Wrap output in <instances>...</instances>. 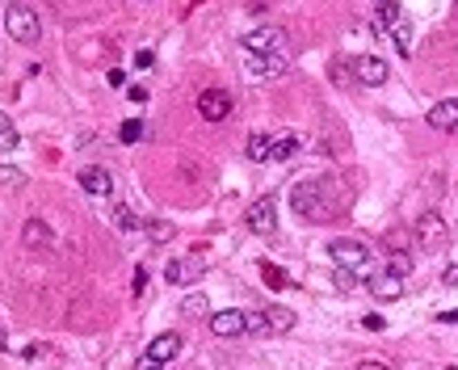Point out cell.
<instances>
[{
	"label": "cell",
	"mask_w": 458,
	"mask_h": 370,
	"mask_svg": "<svg viewBox=\"0 0 458 370\" xmlns=\"http://www.w3.org/2000/svg\"><path fill=\"white\" fill-rule=\"evenodd\" d=\"M332 282H336V290H358V282H362V278H358V274H349V270H336V274H332Z\"/></svg>",
	"instance_id": "f546056e"
},
{
	"label": "cell",
	"mask_w": 458,
	"mask_h": 370,
	"mask_svg": "<svg viewBox=\"0 0 458 370\" xmlns=\"http://www.w3.org/2000/svg\"><path fill=\"white\" fill-rule=\"evenodd\" d=\"M80 189L84 194H93V198H110L114 194V173L110 169H101V165H88V169H80Z\"/></svg>",
	"instance_id": "ba28073f"
},
{
	"label": "cell",
	"mask_w": 458,
	"mask_h": 370,
	"mask_svg": "<svg viewBox=\"0 0 458 370\" xmlns=\"http://www.w3.org/2000/svg\"><path fill=\"white\" fill-rule=\"evenodd\" d=\"M391 34H395V46H399V55H412V26H408V17H403V21H399Z\"/></svg>",
	"instance_id": "484cf974"
},
{
	"label": "cell",
	"mask_w": 458,
	"mask_h": 370,
	"mask_svg": "<svg viewBox=\"0 0 458 370\" xmlns=\"http://www.w3.org/2000/svg\"><path fill=\"white\" fill-rule=\"evenodd\" d=\"M21 139H17V127H13V118L9 114H0V147H5V151H13Z\"/></svg>",
	"instance_id": "d4e9b609"
},
{
	"label": "cell",
	"mask_w": 458,
	"mask_h": 370,
	"mask_svg": "<svg viewBox=\"0 0 458 370\" xmlns=\"http://www.w3.org/2000/svg\"><path fill=\"white\" fill-rule=\"evenodd\" d=\"M164 278L185 286V282H198L202 278V257H173L169 266H164Z\"/></svg>",
	"instance_id": "7c38bea8"
},
{
	"label": "cell",
	"mask_w": 458,
	"mask_h": 370,
	"mask_svg": "<svg viewBox=\"0 0 458 370\" xmlns=\"http://www.w3.org/2000/svg\"><path fill=\"white\" fill-rule=\"evenodd\" d=\"M403 290H408V282L395 278V274H374L370 278V295L379 303H395V299H403Z\"/></svg>",
	"instance_id": "5bb4252c"
},
{
	"label": "cell",
	"mask_w": 458,
	"mask_h": 370,
	"mask_svg": "<svg viewBox=\"0 0 458 370\" xmlns=\"http://www.w3.org/2000/svg\"><path fill=\"white\" fill-rule=\"evenodd\" d=\"M177 353H181V337H177V333H160V337H151V345H147V358L160 362V366L173 362Z\"/></svg>",
	"instance_id": "9a60e30c"
},
{
	"label": "cell",
	"mask_w": 458,
	"mask_h": 370,
	"mask_svg": "<svg viewBox=\"0 0 458 370\" xmlns=\"http://www.w3.org/2000/svg\"><path fill=\"white\" fill-rule=\"evenodd\" d=\"M429 127L433 131H454L458 127V97H446L429 110Z\"/></svg>",
	"instance_id": "2e32d148"
},
{
	"label": "cell",
	"mask_w": 458,
	"mask_h": 370,
	"mask_svg": "<svg viewBox=\"0 0 458 370\" xmlns=\"http://www.w3.org/2000/svg\"><path fill=\"white\" fill-rule=\"evenodd\" d=\"M383 274H395V278L408 282V274H412V257L403 252V248H391V252H387V270H383Z\"/></svg>",
	"instance_id": "ffe728a7"
},
{
	"label": "cell",
	"mask_w": 458,
	"mask_h": 370,
	"mask_svg": "<svg viewBox=\"0 0 458 370\" xmlns=\"http://www.w3.org/2000/svg\"><path fill=\"white\" fill-rule=\"evenodd\" d=\"M244 223H248V232H257V236H274V232H278V202H274L269 194L257 198V202L248 206Z\"/></svg>",
	"instance_id": "8992f818"
},
{
	"label": "cell",
	"mask_w": 458,
	"mask_h": 370,
	"mask_svg": "<svg viewBox=\"0 0 458 370\" xmlns=\"http://www.w3.org/2000/svg\"><path fill=\"white\" fill-rule=\"evenodd\" d=\"M198 114L207 118V122H223L231 114V93L223 89H202L198 93Z\"/></svg>",
	"instance_id": "52a82bcc"
},
{
	"label": "cell",
	"mask_w": 458,
	"mask_h": 370,
	"mask_svg": "<svg viewBox=\"0 0 458 370\" xmlns=\"http://www.w3.org/2000/svg\"><path fill=\"white\" fill-rule=\"evenodd\" d=\"M211 333L215 337H240V333H248V311H236V307L215 311L211 315Z\"/></svg>",
	"instance_id": "30bf717a"
},
{
	"label": "cell",
	"mask_w": 458,
	"mask_h": 370,
	"mask_svg": "<svg viewBox=\"0 0 458 370\" xmlns=\"http://www.w3.org/2000/svg\"><path fill=\"white\" fill-rule=\"evenodd\" d=\"M21 244L34 248V252H46V248H55V232H50L46 219H26V228H21Z\"/></svg>",
	"instance_id": "8fae6325"
},
{
	"label": "cell",
	"mask_w": 458,
	"mask_h": 370,
	"mask_svg": "<svg viewBox=\"0 0 458 370\" xmlns=\"http://www.w3.org/2000/svg\"><path fill=\"white\" fill-rule=\"evenodd\" d=\"M261 278H265V286H274V290H282V286H290V278H286V270H278V266H261Z\"/></svg>",
	"instance_id": "4316f807"
},
{
	"label": "cell",
	"mask_w": 458,
	"mask_h": 370,
	"mask_svg": "<svg viewBox=\"0 0 458 370\" xmlns=\"http://www.w3.org/2000/svg\"><path fill=\"white\" fill-rule=\"evenodd\" d=\"M446 370H458V366H446Z\"/></svg>",
	"instance_id": "60d3db41"
},
{
	"label": "cell",
	"mask_w": 458,
	"mask_h": 370,
	"mask_svg": "<svg viewBox=\"0 0 458 370\" xmlns=\"http://www.w3.org/2000/svg\"><path fill=\"white\" fill-rule=\"evenodd\" d=\"M269 151H274V139L265 135V131H252L248 135V147H244V156L252 165H261V160H269Z\"/></svg>",
	"instance_id": "e0dca14e"
},
{
	"label": "cell",
	"mask_w": 458,
	"mask_h": 370,
	"mask_svg": "<svg viewBox=\"0 0 458 370\" xmlns=\"http://www.w3.org/2000/svg\"><path fill=\"white\" fill-rule=\"evenodd\" d=\"M106 84H110V89H126V72L110 68V72H106Z\"/></svg>",
	"instance_id": "1f68e13d"
},
{
	"label": "cell",
	"mask_w": 458,
	"mask_h": 370,
	"mask_svg": "<svg viewBox=\"0 0 458 370\" xmlns=\"http://www.w3.org/2000/svg\"><path fill=\"white\" fill-rule=\"evenodd\" d=\"M118 139H122V143H139V139H143V122H139V118H126V122L118 127Z\"/></svg>",
	"instance_id": "f1b7e54d"
},
{
	"label": "cell",
	"mask_w": 458,
	"mask_h": 370,
	"mask_svg": "<svg viewBox=\"0 0 458 370\" xmlns=\"http://www.w3.org/2000/svg\"><path fill=\"white\" fill-rule=\"evenodd\" d=\"M244 55H286V30L278 26H257L244 34Z\"/></svg>",
	"instance_id": "3957f363"
},
{
	"label": "cell",
	"mask_w": 458,
	"mask_h": 370,
	"mask_svg": "<svg viewBox=\"0 0 458 370\" xmlns=\"http://www.w3.org/2000/svg\"><path fill=\"white\" fill-rule=\"evenodd\" d=\"M294 151H298V139H294V135H278V139H274V151H269V160H290Z\"/></svg>",
	"instance_id": "603a6c76"
},
{
	"label": "cell",
	"mask_w": 458,
	"mask_h": 370,
	"mask_svg": "<svg viewBox=\"0 0 458 370\" xmlns=\"http://www.w3.org/2000/svg\"><path fill=\"white\" fill-rule=\"evenodd\" d=\"M181 311L198 320V315H211V303H207V295H189V299L181 303Z\"/></svg>",
	"instance_id": "83f0119b"
},
{
	"label": "cell",
	"mask_w": 458,
	"mask_h": 370,
	"mask_svg": "<svg viewBox=\"0 0 458 370\" xmlns=\"http://www.w3.org/2000/svg\"><path fill=\"white\" fill-rule=\"evenodd\" d=\"M290 206L298 219L307 223H328L336 215V198H332V177H303L290 189Z\"/></svg>",
	"instance_id": "6da1fadb"
},
{
	"label": "cell",
	"mask_w": 458,
	"mask_h": 370,
	"mask_svg": "<svg viewBox=\"0 0 458 370\" xmlns=\"http://www.w3.org/2000/svg\"><path fill=\"white\" fill-rule=\"evenodd\" d=\"M358 370H395V366H387V362H370V358H366V362H358Z\"/></svg>",
	"instance_id": "8d00e7d4"
},
{
	"label": "cell",
	"mask_w": 458,
	"mask_h": 370,
	"mask_svg": "<svg viewBox=\"0 0 458 370\" xmlns=\"http://www.w3.org/2000/svg\"><path fill=\"white\" fill-rule=\"evenodd\" d=\"M0 189H26V173L13 165H0Z\"/></svg>",
	"instance_id": "cb8c5ba5"
},
{
	"label": "cell",
	"mask_w": 458,
	"mask_h": 370,
	"mask_svg": "<svg viewBox=\"0 0 458 370\" xmlns=\"http://www.w3.org/2000/svg\"><path fill=\"white\" fill-rule=\"evenodd\" d=\"M412 236H417V248H425V252H441L450 244V228H446L441 215H433V210H425V215L417 219Z\"/></svg>",
	"instance_id": "277c9868"
},
{
	"label": "cell",
	"mask_w": 458,
	"mask_h": 370,
	"mask_svg": "<svg viewBox=\"0 0 458 370\" xmlns=\"http://www.w3.org/2000/svg\"><path fill=\"white\" fill-rule=\"evenodd\" d=\"M399 21H403V5H395V0L374 5V26H379V30H395Z\"/></svg>",
	"instance_id": "ac0fdd59"
},
{
	"label": "cell",
	"mask_w": 458,
	"mask_h": 370,
	"mask_svg": "<svg viewBox=\"0 0 458 370\" xmlns=\"http://www.w3.org/2000/svg\"><path fill=\"white\" fill-rule=\"evenodd\" d=\"M143 232H147L151 244H169V240H173V223H169V219H147Z\"/></svg>",
	"instance_id": "7402d4cb"
},
{
	"label": "cell",
	"mask_w": 458,
	"mask_h": 370,
	"mask_svg": "<svg viewBox=\"0 0 458 370\" xmlns=\"http://www.w3.org/2000/svg\"><path fill=\"white\" fill-rule=\"evenodd\" d=\"M328 252H332V261H336V270H349V274H358V278H374L370 248H366L362 240L341 236V240H332V244H328Z\"/></svg>",
	"instance_id": "7a4b0ae2"
},
{
	"label": "cell",
	"mask_w": 458,
	"mask_h": 370,
	"mask_svg": "<svg viewBox=\"0 0 458 370\" xmlns=\"http://www.w3.org/2000/svg\"><path fill=\"white\" fill-rule=\"evenodd\" d=\"M131 290H135V299H139V295L147 290V270H143V266L135 270V286H131Z\"/></svg>",
	"instance_id": "d6a6232c"
},
{
	"label": "cell",
	"mask_w": 458,
	"mask_h": 370,
	"mask_svg": "<svg viewBox=\"0 0 458 370\" xmlns=\"http://www.w3.org/2000/svg\"><path fill=\"white\" fill-rule=\"evenodd\" d=\"M265 329L269 333H290L294 329V311L290 307H265Z\"/></svg>",
	"instance_id": "d6986e66"
},
{
	"label": "cell",
	"mask_w": 458,
	"mask_h": 370,
	"mask_svg": "<svg viewBox=\"0 0 458 370\" xmlns=\"http://www.w3.org/2000/svg\"><path fill=\"white\" fill-rule=\"evenodd\" d=\"M135 370H160V362H151V358H147V353H143V358H139V362H135Z\"/></svg>",
	"instance_id": "f35d334b"
},
{
	"label": "cell",
	"mask_w": 458,
	"mask_h": 370,
	"mask_svg": "<svg viewBox=\"0 0 458 370\" xmlns=\"http://www.w3.org/2000/svg\"><path fill=\"white\" fill-rule=\"evenodd\" d=\"M437 320H446V324H458V307H454V311H441Z\"/></svg>",
	"instance_id": "ab89813d"
},
{
	"label": "cell",
	"mask_w": 458,
	"mask_h": 370,
	"mask_svg": "<svg viewBox=\"0 0 458 370\" xmlns=\"http://www.w3.org/2000/svg\"><path fill=\"white\" fill-rule=\"evenodd\" d=\"M126 97H131L135 105H143V101H147V89H143V84H131V89H126Z\"/></svg>",
	"instance_id": "e575fe53"
},
{
	"label": "cell",
	"mask_w": 458,
	"mask_h": 370,
	"mask_svg": "<svg viewBox=\"0 0 458 370\" xmlns=\"http://www.w3.org/2000/svg\"><path fill=\"white\" fill-rule=\"evenodd\" d=\"M244 68L252 80H269V76H282L286 72V55H244Z\"/></svg>",
	"instance_id": "4fadbf2b"
},
{
	"label": "cell",
	"mask_w": 458,
	"mask_h": 370,
	"mask_svg": "<svg viewBox=\"0 0 458 370\" xmlns=\"http://www.w3.org/2000/svg\"><path fill=\"white\" fill-rule=\"evenodd\" d=\"M353 76H358V84H366V89H379V84L387 80V59H379V55H358V59H353Z\"/></svg>",
	"instance_id": "9c48e42d"
},
{
	"label": "cell",
	"mask_w": 458,
	"mask_h": 370,
	"mask_svg": "<svg viewBox=\"0 0 458 370\" xmlns=\"http://www.w3.org/2000/svg\"><path fill=\"white\" fill-rule=\"evenodd\" d=\"M114 228H118V232H139V228H147V223L135 215L126 202H118V206H114Z\"/></svg>",
	"instance_id": "44dd1931"
},
{
	"label": "cell",
	"mask_w": 458,
	"mask_h": 370,
	"mask_svg": "<svg viewBox=\"0 0 458 370\" xmlns=\"http://www.w3.org/2000/svg\"><path fill=\"white\" fill-rule=\"evenodd\" d=\"M441 282H446V286H458V266H446V274H441Z\"/></svg>",
	"instance_id": "d590c367"
},
{
	"label": "cell",
	"mask_w": 458,
	"mask_h": 370,
	"mask_svg": "<svg viewBox=\"0 0 458 370\" xmlns=\"http://www.w3.org/2000/svg\"><path fill=\"white\" fill-rule=\"evenodd\" d=\"M156 64V55H151V50H135V68H151Z\"/></svg>",
	"instance_id": "836d02e7"
},
{
	"label": "cell",
	"mask_w": 458,
	"mask_h": 370,
	"mask_svg": "<svg viewBox=\"0 0 458 370\" xmlns=\"http://www.w3.org/2000/svg\"><path fill=\"white\" fill-rule=\"evenodd\" d=\"M362 324H366V329H370V333H379V329H383V324H387V320H383V315H366V320H362Z\"/></svg>",
	"instance_id": "74e56055"
},
{
	"label": "cell",
	"mask_w": 458,
	"mask_h": 370,
	"mask_svg": "<svg viewBox=\"0 0 458 370\" xmlns=\"http://www.w3.org/2000/svg\"><path fill=\"white\" fill-rule=\"evenodd\" d=\"M248 333H269L265 329V311H248Z\"/></svg>",
	"instance_id": "4dcf8cb0"
},
{
	"label": "cell",
	"mask_w": 458,
	"mask_h": 370,
	"mask_svg": "<svg viewBox=\"0 0 458 370\" xmlns=\"http://www.w3.org/2000/svg\"><path fill=\"white\" fill-rule=\"evenodd\" d=\"M5 30L17 38V42H38V34H42V26H38V13L30 9V5H9L5 9Z\"/></svg>",
	"instance_id": "5b68a950"
}]
</instances>
